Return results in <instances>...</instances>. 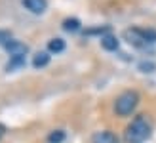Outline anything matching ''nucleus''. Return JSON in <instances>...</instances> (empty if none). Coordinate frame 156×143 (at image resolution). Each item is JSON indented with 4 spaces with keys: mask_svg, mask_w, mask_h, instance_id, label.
I'll list each match as a JSON object with an SVG mask.
<instances>
[{
    "mask_svg": "<svg viewBox=\"0 0 156 143\" xmlns=\"http://www.w3.org/2000/svg\"><path fill=\"white\" fill-rule=\"evenodd\" d=\"M151 136V124L145 118V115L135 116L133 120L129 122V126L126 128L124 134V141L126 143H145Z\"/></svg>",
    "mask_w": 156,
    "mask_h": 143,
    "instance_id": "1",
    "label": "nucleus"
},
{
    "mask_svg": "<svg viewBox=\"0 0 156 143\" xmlns=\"http://www.w3.org/2000/svg\"><path fill=\"white\" fill-rule=\"evenodd\" d=\"M139 105V94L135 90H126L122 92L114 101V113L118 116H129Z\"/></svg>",
    "mask_w": 156,
    "mask_h": 143,
    "instance_id": "2",
    "label": "nucleus"
},
{
    "mask_svg": "<svg viewBox=\"0 0 156 143\" xmlns=\"http://www.w3.org/2000/svg\"><path fill=\"white\" fill-rule=\"evenodd\" d=\"M124 36L128 38L129 44H133L137 48H143L147 44H154L156 42V31L154 29H143V27H133L128 29Z\"/></svg>",
    "mask_w": 156,
    "mask_h": 143,
    "instance_id": "3",
    "label": "nucleus"
},
{
    "mask_svg": "<svg viewBox=\"0 0 156 143\" xmlns=\"http://www.w3.org/2000/svg\"><path fill=\"white\" fill-rule=\"evenodd\" d=\"M4 48H6V52L10 53V57H25L27 52H29V46L27 44H23L19 40H13V38Z\"/></svg>",
    "mask_w": 156,
    "mask_h": 143,
    "instance_id": "4",
    "label": "nucleus"
},
{
    "mask_svg": "<svg viewBox=\"0 0 156 143\" xmlns=\"http://www.w3.org/2000/svg\"><path fill=\"white\" fill-rule=\"evenodd\" d=\"M23 6H25L30 13L40 15L48 10V0H23Z\"/></svg>",
    "mask_w": 156,
    "mask_h": 143,
    "instance_id": "5",
    "label": "nucleus"
},
{
    "mask_svg": "<svg viewBox=\"0 0 156 143\" xmlns=\"http://www.w3.org/2000/svg\"><path fill=\"white\" fill-rule=\"evenodd\" d=\"M91 143H120V139L116 138V134L103 130V132H95L91 136Z\"/></svg>",
    "mask_w": 156,
    "mask_h": 143,
    "instance_id": "6",
    "label": "nucleus"
},
{
    "mask_svg": "<svg viewBox=\"0 0 156 143\" xmlns=\"http://www.w3.org/2000/svg\"><path fill=\"white\" fill-rule=\"evenodd\" d=\"M118 44H120L118 38H116L114 35H111V33L105 35V36H101V46H103L107 52H116V50H118Z\"/></svg>",
    "mask_w": 156,
    "mask_h": 143,
    "instance_id": "7",
    "label": "nucleus"
},
{
    "mask_svg": "<svg viewBox=\"0 0 156 143\" xmlns=\"http://www.w3.org/2000/svg\"><path fill=\"white\" fill-rule=\"evenodd\" d=\"M50 63V52H38L33 57V67L34 69H42Z\"/></svg>",
    "mask_w": 156,
    "mask_h": 143,
    "instance_id": "8",
    "label": "nucleus"
},
{
    "mask_svg": "<svg viewBox=\"0 0 156 143\" xmlns=\"http://www.w3.org/2000/svg\"><path fill=\"white\" fill-rule=\"evenodd\" d=\"M63 29L67 31V33H78V31L82 29V25H80V21H78L76 17H67L63 21Z\"/></svg>",
    "mask_w": 156,
    "mask_h": 143,
    "instance_id": "9",
    "label": "nucleus"
},
{
    "mask_svg": "<svg viewBox=\"0 0 156 143\" xmlns=\"http://www.w3.org/2000/svg\"><path fill=\"white\" fill-rule=\"evenodd\" d=\"M63 50H65V40H63V38H51V40L48 42V52L61 53Z\"/></svg>",
    "mask_w": 156,
    "mask_h": 143,
    "instance_id": "10",
    "label": "nucleus"
},
{
    "mask_svg": "<svg viewBox=\"0 0 156 143\" xmlns=\"http://www.w3.org/2000/svg\"><path fill=\"white\" fill-rule=\"evenodd\" d=\"M23 65H25V57H10V61H8V65H6V71L12 73V71L19 69Z\"/></svg>",
    "mask_w": 156,
    "mask_h": 143,
    "instance_id": "11",
    "label": "nucleus"
},
{
    "mask_svg": "<svg viewBox=\"0 0 156 143\" xmlns=\"http://www.w3.org/2000/svg\"><path fill=\"white\" fill-rule=\"evenodd\" d=\"M65 138H67V134L63 130H53L48 136V143H63Z\"/></svg>",
    "mask_w": 156,
    "mask_h": 143,
    "instance_id": "12",
    "label": "nucleus"
},
{
    "mask_svg": "<svg viewBox=\"0 0 156 143\" xmlns=\"http://www.w3.org/2000/svg\"><path fill=\"white\" fill-rule=\"evenodd\" d=\"M111 33V27L108 25H103V27H93V29H86V35H101V36H105Z\"/></svg>",
    "mask_w": 156,
    "mask_h": 143,
    "instance_id": "13",
    "label": "nucleus"
},
{
    "mask_svg": "<svg viewBox=\"0 0 156 143\" xmlns=\"http://www.w3.org/2000/svg\"><path fill=\"white\" fill-rule=\"evenodd\" d=\"M10 40H12V33H10V31H2V29H0V44L6 46Z\"/></svg>",
    "mask_w": 156,
    "mask_h": 143,
    "instance_id": "14",
    "label": "nucleus"
},
{
    "mask_svg": "<svg viewBox=\"0 0 156 143\" xmlns=\"http://www.w3.org/2000/svg\"><path fill=\"white\" fill-rule=\"evenodd\" d=\"M139 69H141L143 73H152V71H154V65H152V63H147V61H143L141 65H139Z\"/></svg>",
    "mask_w": 156,
    "mask_h": 143,
    "instance_id": "15",
    "label": "nucleus"
},
{
    "mask_svg": "<svg viewBox=\"0 0 156 143\" xmlns=\"http://www.w3.org/2000/svg\"><path fill=\"white\" fill-rule=\"evenodd\" d=\"M4 132H6V128H4L2 124H0V139H2V136H4Z\"/></svg>",
    "mask_w": 156,
    "mask_h": 143,
    "instance_id": "16",
    "label": "nucleus"
}]
</instances>
